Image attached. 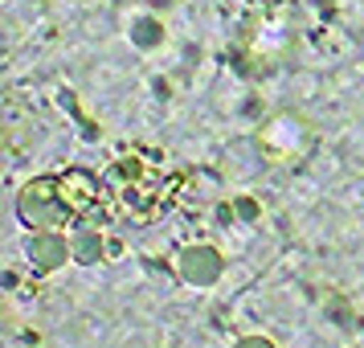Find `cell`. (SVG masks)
Listing matches in <instances>:
<instances>
[]
</instances>
